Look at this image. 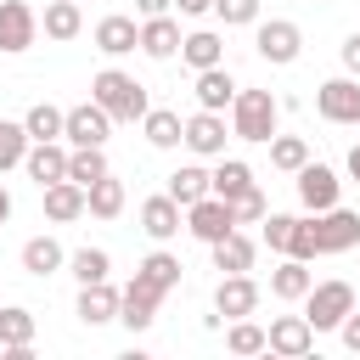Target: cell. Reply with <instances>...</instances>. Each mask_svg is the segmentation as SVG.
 Listing matches in <instances>:
<instances>
[{
  "label": "cell",
  "instance_id": "c3c4849f",
  "mask_svg": "<svg viewBox=\"0 0 360 360\" xmlns=\"http://www.w3.org/2000/svg\"><path fill=\"white\" fill-rule=\"evenodd\" d=\"M11 219V197H6V186H0V225Z\"/></svg>",
  "mask_w": 360,
  "mask_h": 360
},
{
  "label": "cell",
  "instance_id": "ffe728a7",
  "mask_svg": "<svg viewBox=\"0 0 360 360\" xmlns=\"http://www.w3.org/2000/svg\"><path fill=\"white\" fill-rule=\"evenodd\" d=\"M180 56H186V68H191V73L219 68V62H225V39H219L214 28H197V34H186V39H180Z\"/></svg>",
  "mask_w": 360,
  "mask_h": 360
},
{
  "label": "cell",
  "instance_id": "60d3db41",
  "mask_svg": "<svg viewBox=\"0 0 360 360\" xmlns=\"http://www.w3.org/2000/svg\"><path fill=\"white\" fill-rule=\"evenodd\" d=\"M292 219H298V214H264V219H259V236H264V248H276V253H287V236H292Z\"/></svg>",
  "mask_w": 360,
  "mask_h": 360
},
{
  "label": "cell",
  "instance_id": "cb8c5ba5",
  "mask_svg": "<svg viewBox=\"0 0 360 360\" xmlns=\"http://www.w3.org/2000/svg\"><path fill=\"white\" fill-rule=\"evenodd\" d=\"M62 264H68V253H62L56 236H28V242H22V270H28V276H56Z\"/></svg>",
  "mask_w": 360,
  "mask_h": 360
},
{
  "label": "cell",
  "instance_id": "8992f818",
  "mask_svg": "<svg viewBox=\"0 0 360 360\" xmlns=\"http://www.w3.org/2000/svg\"><path fill=\"white\" fill-rule=\"evenodd\" d=\"M253 45H259V56H264V62L287 68V62H298V51H304V28H298V22H287V17H270V22H259Z\"/></svg>",
  "mask_w": 360,
  "mask_h": 360
},
{
  "label": "cell",
  "instance_id": "f6af8a7d",
  "mask_svg": "<svg viewBox=\"0 0 360 360\" xmlns=\"http://www.w3.org/2000/svg\"><path fill=\"white\" fill-rule=\"evenodd\" d=\"M180 6V17H202V11H214V0H174Z\"/></svg>",
  "mask_w": 360,
  "mask_h": 360
},
{
  "label": "cell",
  "instance_id": "8d00e7d4",
  "mask_svg": "<svg viewBox=\"0 0 360 360\" xmlns=\"http://www.w3.org/2000/svg\"><path fill=\"white\" fill-rule=\"evenodd\" d=\"M225 349L231 354H264V326L259 321H231V332H225Z\"/></svg>",
  "mask_w": 360,
  "mask_h": 360
},
{
  "label": "cell",
  "instance_id": "9c48e42d",
  "mask_svg": "<svg viewBox=\"0 0 360 360\" xmlns=\"http://www.w3.org/2000/svg\"><path fill=\"white\" fill-rule=\"evenodd\" d=\"M158 304H163V292H158L146 276H135V281L118 292V321H124L129 332H146V326L158 321Z\"/></svg>",
  "mask_w": 360,
  "mask_h": 360
},
{
  "label": "cell",
  "instance_id": "d590c367",
  "mask_svg": "<svg viewBox=\"0 0 360 360\" xmlns=\"http://www.w3.org/2000/svg\"><path fill=\"white\" fill-rule=\"evenodd\" d=\"M169 197L186 208V202H197V197H208V169H197V163H186V169H174L169 174Z\"/></svg>",
  "mask_w": 360,
  "mask_h": 360
},
{
  "label": "cell",
  "instance_id": "d6a6232c",
  "mask_svg": "<svg viewBox=\"0 0 360 360\" xmlns=\"http://www.w3.org/2000/svg\"><path fill=\"white\" fill-rule=\"evenodd\" d=\"M22 129H28V141H62V107L34 101V107L22 112Z\"/></svg>",
  "mask_w": 360,
  "mask_h": 360
},
{
  "label": "cell",
  "instance_id": "e575fe53",
  "mask_svg": "<svg viewBox=\"0 0 360 360\" xmlns=\"http://www.w3.org/2000/svg\"><path fill=\"white\" fill-rule=\"evenodd\" d=\"M264 146H270V163H276L281 174H298V169L309 163V146H304L298 135H270Z\"/></svg>",
  "mask_w": 360,
  "mask_h": 360
},
{
  "label": "cell",
  "instance_id": "ba28073f",
  "mask_svg": "<svg viewBox=\"0 0 360 360\" xmlns=\"http://www.w3.org/2000/svg\"><path fill=\"white\" fill-rule=\"evenodd\" d=\"M315 112L326 118V124H360V79L349 73V79H326L321 90H315Z\"/></svg>",
  "mask_w": 360,
  "mask_h": 360
},
{
  "label": "cell",
  "instance_id": "5bb4252c",
  "mask_svg": "<svg viewBox=\"0 0 360 360\" xmlns=\"http://www.w3.org/2000/svg\"><path fill=\"white\" fill-rule=\"evenodd\" d=\"M197 158H219L225 152V118L219 112H208V107H197L191 118H186V135H180Z\"/></svg>",
  "mask_w": 360,
  "mask_h": 360
},
{
  "label": "cell",
  "instance_id": "e0dca14e",
  "mask_svg": "<svg viewBox=\"0 0 360 360\" xmlns=\"http://www.w3.org/2000/svg\"><path fill=\"white\" fill-rule=\"evenodd\" d=\"M141 51H146L152 62H169V56H180V22H174L169 11L146 17V22H141Z\"/></svg>",
  "mask_w": 360,
  "mask_h": 360
},
{
  "label": "cell",
  "instance_id": "6da1fadb",
  "mask_svg": "<svg viewBox=\"0 0 360 360\" xmlns=\"http://www.w3.org/2000/svg\"><path fill=\"white\" fill-rule=\"evenodd\" d=\"M90 101H101L107 107V118L112 124H135V118H146V84L135 79V73H124V68H101L96 79H90Z\"/></svg>",
  "mask_w": 360,
  "mask_h": 360
},
{
  "label": "cell",
  "instance_id": "f1b7e54d",
  "mask_svg": "<svg viewBox=\"0 0 360 360\" xmlns=\"http://www.w3.org/2000/svg\"><path fill=\"white\" fill-rule=\"evenodd\" d=\"M248 186H253V169H248L242 158H225V152H219V169L208 174V191H214V197H236V191H248Z\"/></svg>",
  "mask_w": 360,
  "mask_h": 360
},
{
  "label": "cell",
  "instance_id": "30bf717a",
  "mask_svg": "<svg viewBox=\"0 0 360 360\" xmlns=\"http://www.w3.org/2000/svg\"><path fill=\"white\" fill-rule=\"evenodd\" d=\"M264 349H270V354L298 360V354H309V349H315V326H309L304 315H276V321L264 326Z\"/></svg>",
  "mask_w": 360,
  "mask_h": 360
},
{
  "label": "cell",
  "instance_id": "7bdbcfd3",
  "mask_svg": "<svg viewBox=\"0 0 360 360\" xmlns=\"http://www.w3.org/2000/svg\"><path fill=\"white\" fill-rule=\"evenodd\" d=\"M338 332H343V349H349V354H360V315H354V309L338 321Z\"/></svg>",
  "mask_w": 360,
  "mask_h": 360
},
{
  "label": "cell",
  "instance_id": "681fc988",
  "mask_svg": "<svg viewBox=\"0 0 360 360\" xmlns=\"http://www.w3.org/2000/svg\"><path fill=\"white\" fill-rule=\"evenodd\" d=\"M321 6H326V0H321Z\"/></svg>",
  "mask_w": 360,
  "mask_h": 360
},
{
  "label": "cell",
  "instance_id": "7402d4cb",
  "mask_svg": "<svg viewBox=\"0 0 360 360\" xmlns=\"http://www.w3.org/2000/svg\"><path fill=\"white\" fill-rule=\"evenodd\" d=\"M309 287H315V276H309V264H304V259H281V264L270 270V292H276L281 304H298Z\"/></svg>",
  "mask_w": 360,
  "mask_h": 360
},
{
  "label": "cell",
  "instance_id": "484cf974",
  "mask_svg": "<svg viewBox=\"0 0 360 360\" xmlns=\"http://www.w3.org/2000/svg\"><path fill=\"white\" fill-rule=\"evenodd\" d=\"M141 129H146V141H152L158 152H169V146H180V135H186V124H180V112H169V107H146V118H141Z\"/></svg>",
  "mask_w": 360,
  "mask_h": 360
},
{
  "label": "cell",
  "instance_id": "7a4b0ae2",
  "mask_svg": "<svg viewBox=\"0 0 360 360\" xmlns=\"http://www.w3.org/2000/svg\"><path fill=\"white\" fill-rule=\"evenodd\" d=\"M281 118V101L270 90H236L231 96V135L236 141H270Z\"/></svg>",
  "mask_w": 360,
  "mask_h": 360
},
{
  "label": "cell",
  "instance_id": "ee69618b",
  "mask_svg": "<svg viewBox=\"0 0 360 360\" xmlns=\"http://www.w3.org/2000/svg\"><path fill=\"white\" fill-rule=\"evenodd\" d=\"M343 68L360 79V34H349V39H343Z\"/></svg>",
  "mask_w": 360,
  "mask_h": 360
},
{
  "label": "cell",
  "instance_id": "5b68a950",
  "mask_svg": "<svg viewBox=\"0 0 360 360\" xmlns=\"http://www.w3.org/2000/svg\"><path fill=\"white\" fill-rule=\"evenodd\" d=\"M186 231H191L197 242H208V248H214L219 236H231V231H236L231 202H225V197H214V191H208V197H197V202H186Z\"/></svg>",
  "mask_w": 360,
  "mask_h": 360
},
{
  "label": "cell",
  "instance_id": "44dd1931",
  "mask_svg": "<svg viewBox=\"0 0 360 360\" xmlns=\"http://www.w3.org/2000/svg\"><path fill=\"white\" fill-rule=\"evenodd\" d=\"M84 214H96V219H118L124 214V180H112V169L84 186Z\"/></svg>",
  "mask_w": 360,
  "mask_h": 360
},
{
  "label": "cell",
  "instance_id": "7c38bea8",
  "mask_svg": "<svg viewBox=\"0 0 360 360\" xmlns=\"http://www.w3.org/2000/svg\"><path fill=\"white\" fill-rule=\"evenodd\" d=\"M22 169H28V180L45 191V186L68 180V146H62V141H28V152H22Z\"/></svg>",
  "mask_w": 360,
  "mask_h": 360
},
{
  "label": "cell",
  "instance_id": "2e32d148",
  "mask_svg": "<svg viewBox=\"0 0 360 360\" xmlns=\"http://www.w3.org/2000/svg\"><path fill=\"white\" fill-rule=\"evenodd\" d=\"M298 202H304L309 214L332 208V202H338V174H332L326 163H304V169H298Z\"/></svg>",
  "mask_w": 360,
  "mask_h": 360
},
{
  "label": "cell",
  "instance_id": "7dc6e473",
  "mask_svg": "<svg viewBox=\"0 0 360 360\" xmlns=\"http://www.w3.org/2000/svg\"><path fill=\"white\" fill-rule=\"evenodd\" d=\"M349 180L360 186V146H349Z\"/></svg>",
  "mask_w": 360,
  "mask_h": 360
},
{
  "label": "cell",
  "instance_id": "4316f807",
  "mask_svg": "<svg viewBox=\"0 0 360 360\" xmlns=\"http://www.w3.org/2000/svg\"><path fill=\"white\" fill-rule=\"evenodd\" d=\"M39 28H45V39H73V34L84 28L79 0H51V6H45V17H39Z\"/></svg>",
  "mask_w": 360,
  "mask_h": 360
},
{
  "label": "cell",
  "instance_id": "4dcf8cb0",
  "mask_svg": "<svg viewBox=\"0 0 360 360\" xmlns=\"http://www.w3.org/2000/svg\"><path fill=\"white\" fill-rule=\"evenodd\" d=\"M107 174V152L101 146H68V180L73 186H90Z\"/></svg>",
  "mask_w": 360,
  "mask_h": 360
},
{
  "label": "cell",
  "instance_id": "b9f144b4",
  "mask_svg": "<svg viewBox=\"0 0 360 360\" xmlns=\"http://www.w3.org/2000/svg\"><path fill=\"white\" fill-rule=\"evenodd\" d=\"M219 22L225 28H242V22H259V0H214Z\"/></svg>",
  "mask_w": 360,
  "mask_h": 360
},
{
  "label": "cell",
  "instance_id": "d4e9b609",
  "mask_svg": "<svg viewBox=\"0 0 360 360\" xmlns=\"http://www.w3.org/2000/svg\"><path fill=\"white\" fill-rule=\"evenodd\" d=\"M79 214H84V186H73V180L45 186V219L68 225V219H79Z\"/></svg>",
  "mask_w": 360,
  "mask_h": 360
},
{
  "label": "cell",
  "instance_id": "603a6c76",
  "mask_svg": "<svg viewBox=\"0 0 360 360\" xmlns=\"http://www.w3.org/2000/svg\"><path fill=\"white\" fill-rule=\"evenodd\" d=\"M231 96H236V79L225 73V62L197 73V107H208V112H225V107H231Z\"/></svg>",
  "mask_w": 360,
  "mask_h": 360
},
{
  "label": "cell",
  "instance_id": "52a82bcc",
  "mask_svg": "<svg viewBox=\"0 0 360 360\" xmlns=\"http://www.w3.org/2000/svg\"><path fill=\"white\" fill-rule=\"evenodd\" d=\"M315 248L321 253H349V248H360V214H349V208H321L315 214Z\"/></svg>",
  "mask_w": 360,
  "mask_h": 360
},
{
  "label": "cell",
  "instance_id": "3957f363",
  "mask_svg": "<svg viewBox=\"0 0 360 360\" xmlns=\"http://www.w3.org/2000/svg\"><path fill=\"white\" fill-rule=\"evenodd\" d=\"M354 309V287L349 281H321V287H309L304 292V321L315 326V332H338V321Z\"/></svg>",
  "mask_w": 360,
  "mask_h": 360
},
{
  "label": "cell",
  "instance_id": "1f68e13d",
  "mask_svg": "<svg viewBox=\"0 0 360 360\" xmlns=\"http://www.w3.org/2000/svg\"><path fill=\"white\" fill-rule=\"evenodd\" d=\"M180 270H186V264H180L174 253H163V248H158V253H146V259H141V270H135V276H146L158 292H174V287H180Z\"/></svg>",
  "mask_w": 360,
  "mask_h": 360
},
{
  "label": "cell",
  "instance_id": "d6986e66",
  "mask_svg": "<svg viewBox=\"0 0 360 360\" xmlns=\"http://www.w3.org/2000/svg\"><path fill=\"white\" fill-rule=\"evenodd\" d=\"M79 321H84V326H107V321H118V287H112V281H90V287H79Z\"/></svg>",
  "mask_w": 360,
  "mask_h": 360
},
{
  "label": "cell",
  "instance_id": "4fadbf2b",
  "mask_svg": "<svg viewBox=\"0 0 360 360\" xmlns=\"http://www.w3.org/2000/svg\"><path fill=\"white\" fill-rule=\"evenodd\" d=\"M214 309H219L225 321H242V315H253V309H259V281H253L248 270H236V276H219V287H214Z\"/></svg>",
  "mask_w": 360,
  "mask_h": 360
},
{
  "label": "cell",
  "instance_id": "836d02e7",
  "mask_svg": "<svg viewBox=\"0 0 360 360\" xmlns=\"http://www.w3.org/2000/svg\"><path fill=\"white\" fill-rule=\"evenodd\" d=\"M68 270L79 276V287H90V281L112 276V259H107V248H79V253H68Z\"/></svg>",
  "mask_w": 360,
  "mask_h": 360
},
{
  "label": "cell",
  "instance_id": "f546056e",
  "mask_svg": "<svg viewBox=\"0 0 360 360\" xmlns=\"http://www.w3.org/2000/svg\"><path fill=\"white\" fill-rule=\"evenodd\" d=\"M214 270H225V276H236V270H253V242H248L242 231L219 236V242H214Z\"/></svg>",
  "mask_w": 360,
  "mask_h": 360
},
{
  "label": "cell",
  "instance_id": "ab89813d",
  "mask_svg": "<svg viewBox=\"0 0 360 360\" xmlns=\"http://www.w3.org/2000/svg\"><path fill=\"white\" fill-rule=\"evenodd\" d=\"M287 259H321V248H315V219H292V236H287Z\"/></svg>",
  "mask_w": 360,
  "mask_h": 360
},
{
  "label": "cell",
  "instance_id": "bcb514c9",
  "mask_svg": "<svg viewBox=\"0 0 360 360\" xmlns=\"http://www.w3.org/2000/svg\"><path fill=\"white\" fill-rule=\"evenodd\" d=\"M135 6H141V11H146V17H158V11H169V6H174V0H135Z\"/></svg>",
  "mask_w": 360,
  "mask_h": 360
},
{
  "label": "cell",
  "instance_id": "f35d334b",
  "mask_svg": "<svg viewBox=\"0 0 360 360\" xmlns=\"http://www.w3.org/2000/svg\"><path fill=\"white\" fill-rule=\"evenodd\" d=\"M225 202H231V219H236V225H259V219L270 214V202H264L259 186H248V191H236V197H225Z\"/></svg>",
  "mask_w": 360,
  "mask_h": 360
},
{
  "label": "cell",
  "instance_id": "74e56055",
  "mask_svg": "<svg viewBox=\"0 0 360 360\" xmlns=\"http://www.w3.org/2000/svg\"><path fill=\"white\" fill-rule=\"evenodd\" d=\"M22 152H28V129L11 124V118H0V174L6 169H22Z\"/></svg>",
  "mask_w": 360,
  "mask_h": 360
},
{
  "label": "cell",
  "instance_id": "9a60e30c",
  "mask_svg": "<svg viewBox=\"0 0 360 360\" xmlns=\"http://www.w3.org/2000/svg\"><path fill=\"white\" fill-rule=\"evenodd\" d=\"M180 214H186V208H180L169 191H158V197L141 202V231H146L152 242H169V236H180V225H186Z\"/></svg>",
  "mask_w": 360,
  "mask_h": 360
},
{
  "label": "cell",
  "instance_id": "277c9868",
  "mask_svg": "<svg viewBox=\"0 0 360 360\" xmlns=\"http://www.w3.org/2000/svg\"><path fill=\"white\" fill-rule=\"evenodd\" d=\"M107 135H112V118H107L101 101H79V107L62 112V141L68 146H101Z\"/></svg>",
  "mask_w": 360,
  "mask_h": 360
},
{
  "label": "cell",
  "instance_id": "8fae6325",
  "mask_svg": "<svg viewBox=\"0 0 360 360\" xmlns=\"http://www.w3.org/2000/svg\"><path fill=\"white\" fill-rule=\"evenodd\" d=\"M39 39V17H34V6L28 0H0V51H28Z\"/></svg>",
  "mask_w": 360,
  "mask_h": 360
},
{
  "label": "cell",
  "instance_id": "83f0119b",
  "mask_svg": "<svg viewBox=\"0 0 360 360\" xmlns=\"http://www.w3.org/2000/svg\"><path fill=\"white\" fill-rule=\"evenodd\" d=\"M0 349H34V309L22 304L0 309Z\"/></svg>",
  "mask_w": 360,
  "mask_h": 360
},
{
  "label": "cell",
  "instance_id": "ac0fdd59",
  "mask_svg": "<svg viewBox=\"0 0 360 360\" xmlns=\"http://www.w3.org/2000/svg\"><path fill=\"white\" fill-rule=\"evenodd\" d=\"M135 45H141V28H135V17L112 11V17H101V22H96V51H107V56H129Z\"/></svg>",
  "mask_w": 360,
  "mask_h": 360
}]
</instances>
